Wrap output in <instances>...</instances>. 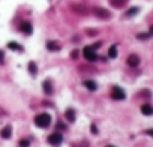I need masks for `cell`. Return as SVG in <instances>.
<instances>
[{
    "label": "cell",
    "mask_w": 153,
    "mask_h": 147,
    "mask_svg": "<svg viewBox=\"0 0 153 147\" xmlns=\"http://www.w3.org/2000/svg\"><path fill=\"white\" fill-rule=\"evenodd\" d=\"M51 123V116L44 113V114H39V116H36L35 117V125L38 128H48Z\"/></svg>",
    "instance_id": "1"
},
{
    "label": "cell",
    "mask_w": 153,
    "mask_h": 147,
    "mask_svg": "<svg viewBox=\"0 0 153 147\" xmlns=\"http://www.w3.org/2000/svg\"><path fill=\"white\" fill-rule=\"evenodd\" d=\"M83 56L89 60V62H96L98 60V56H96V53L92 47H84L83 48Z\"/></svg>",
    "instance_id": "2"
},
{
    "label": "cell",
    "mask_w": 153,
    "mask_h": 147,
    "mask_svg": "<svg viewBox=\"0 0 153 147\" xmlns=\"http://www.w3.org/2000/svg\"><path fill=\"white\" fill-rule=\"evenodd\" d=\"M111 96H113V99H116V101H123V99L126 98L123 89H120V87H117V86L113 87V90H111Z\"/></svg>",
    "instance_id": "3"
},
{
    "label": "cell",
    "mask_w": 153,
    "mask_h": 147,
    "mask_svg": "<svg viewBox=\"0 0 153 147\" xmlns=\"http://www.w3.org/2000/svg\"><path fill=\"white\" fill-rule=\"evenodd\" d=\"M62 141H63V135L60 132H54L48 137V143L53 146H59V144H62Z\"/></svg>",
    "instance_id": "4"
},
{
    "label": "cell",
    "mask_w": 153,
    "mask_h": 147,
    "mask_svg": "<svg viewBox=\"0 0 153 147\" xmlns=\"http://www.w3.org/2000/svg\"><path fill=\"white\" fill-rule=\"evenodd\" d=\"M93 14H95L96 17H99V18H110V15H111L107 9H102V8L93 9Z\"/></svg>",
    "instance_id": "5"
},
{
    "label": "cell",
    "mask_w": 153,
    "mask_h": 147,
    "mask_svg": "<svg viewBox=\"0 0 153 147\" xmlns=\"http://www.w3.org/2000/svg\"><path fill=\"white\" fill-rule=\"evenodd\" d=\"M20 29H21V32H24L25 35H30V33L33 32V27H32V24H30L29 21H24V23H21Z\"/></svg>",
    "instance_id": "6"
},
{
    "label": "cell",
    "mask_w": 153,
    "mask_h": 147,
    "mask_svg": "<svg viewBox=\"0 0 153 147\" xmlns=\"http://www.w3.org/2000/svg\"><path fill=\"white\" fill-rule=\"evenodd\" d=\"M127 65L132 66V68H135V66L140 65V57L137 54H131L129 57H127Z\"/></svg>",
    "instance_id": "7"
},
{
    "label": "cell",
    "mask_w": 153,
    "mask_h": 147,
    "mask_svg": "<svg viewBox=\"0 0 153 147\" xmlns=\"http://www.w3.org/2000/svg\"><path fill=\"white\" fill-rule=\"evenodd\" d=\"M42 89H44V92L47 93V95H53V83H51L50 80H47V81L42 83Z\"/></svg>",
    "instance_id": "8"
},
{
    "label": "cell",
    "mask_w": 153,
    "mask_h": 147,
    "mask_svg": "<svg viewBox=\"0 0 153 147\" xmlns=\"http://www.w3.org/2000/svg\"><path fill=\"white\" fill-rule=\"evenodd\" d=\"M141 113H143L144 116H152V114H153L152 105H150V104H144V105H141Z\"/></svg>",
    "instance_id": "9"
},
{
    "label": "cell",
    "mask_w": 153,
    "mask_h": 147,
    "mask_svg": "<svg viewBox=\"0 0 153 147\" xmlns=\"http://www.w3.org/2000/svg\"><path fill=\"white\" fill-rule=\"evenodd\" d=\"M84 86H86L89 90H90V92H95V90L98 89V86H96V83L93 81V80H86V81H84Z\"/></svg>",
    "instance_id": "10"
},
{
    "label": "cell",
    "mask_w": 153,
    "mask_h": 147,
    "mask_svg": "<svg viewBox=\"0 0 153 147\" xmlns=\"http://www.w3.org/2000/svg\"><path fill=\"white\" fill-rule=\"evenodd\" d=\"M11 135H12L11 128H3L2 131H0V137L2 138H11Z\"/></svg>",
    "instance_id": "11"
},
{
    "label": "cell",
    "mask_w": 153,
    "mask_h": 147,
    "mask_svg": "<svg viewBox=\"0 0 153 147\" xmlns=\"http://www.w3.org/2000/svg\"><path fill=\"white\" fill-rule=\"evenodd\" d=\"M108 57L110 59H116L117 57V47L116 45H111L108 50Z\"/></svg>",
    "instance_id": "12"
},
{
    "label": "cell",
    "mask_w": 153,
    "mask_h": 147,
    "mask_svg": "<svg viewBox=\"0 0 153 147\" xmlns=\"http://www.w3.org/2000/svg\"><path fill=\"white\" fill-rule=\"evenodd\" d=\"M65 116H66V119L69 120V122H75V111L72 108H68L66 113H65Z\"/></svg>",
    "instance_id": "13"
},
{
    "label": "cell",
    "mask_w": 153,
    "mask_h": 147,
    "mask_svg": "<svg viewBox=\"0 0 153 147\" xmlns=\"http://www.w3.org/2000/svg\"><path fill=\"white\" fill-rule=\"evenodd\" d=\"M126 2H127V0H110L111 6H114V8H122Z\"/></svg>",
    "instance_id": "14"
},
{
    "label": "cell",
    "mask_w": 153,
    "mask_h": 147,
    "mask_svg": "<svg viewBox=\"0 0 153 147\" xmlns=\"http://www.w3.org/2000/svg\"><path fill=\"white\" fill-rule=\"evenodd\" d=\"M8 48H9V50H14V51H23V47L18 45L17 42H9V44H8Z\"/></svg>",
    "instance_id": "15"
},
{
    "label": "cell",
    "mask_w": 153,
    "mask_h": 147,
    "mask_svg": "<svg viewBox=\"0 0 153 147\" xmlns=\"http://www.w3.org/2000/svg\"><path fill=\"white\" fill-rule=\"evenodd\" d=\"M47 48L50 50V51H57L60 47H59V44L57 42H54V41H51V42H48V45H47Z\"/></svg>",
    "instance_id": "16"
},
{
    "label": "cell",
    "mask_w": 153,
    "mask_h": 147,
    "mask_svg": "<svg viewBox=\"0 0 153 147\" xmlns=\"http://www.w3.org/2000/svg\"><path fill=\"white\" fill-rule=\"evenodd\" d=\"M29 72L32 75H36L38 74V71H36V63L35 62H29Z\"/></svg>",
    "instance_id": "17"
},
{
    "label": "cell",
    "mask_w": 153,
    "mask_h": 147,
    "mask_svg": "<svg viewBox=\"0 0 153 147\" xmlns=\"http://www.w3.org/2000/svg\"><path fill=\"white\" fill-rule=\"evenodd\" d=\"M135 14H138V8H131L129 11L126 12V15H127V17H134Z\"/></svg>",
    "instance_id": "18"
},
{
    "label": "cell",
    "mask_w": 153,
    "mask_h": 147,
    "mask_svg": "<svg viewBox=\"0 0 153 147\" xmlns=\"http://www.w3.org/2000/svg\"><path fill=\"white\" fill-rule=\"evenodd\" d=\"M137 38L140 39V41H146V39H149V38H150V33H140Z\"/></svg>",
    "instance_id": "19"
},
{
    "label": "cell",
    "mask_w": 153,
    "mask_h": 147,
    "mask_svg": "<svg viewBox=\"0 0 153 147\" xmlns=\"http://www.w3.org/2000/svg\"><path fill=\"white\" fill-rule=\"evenodd\" d=\"M20 146H21V147H29L30 143H29L27 140H21V141H20Z\"/></svg>",
    "instance_id": "20"
},
{
    "label": "cell",
    "mask_w": 153,
    "mask_h": 147,
    "mask_svg": "<svg viewBox=\"0 0 153 147\" xmlns=\"http://www.w3.org/2000/svg\"><path fill=\"white\" fill-rule=\"evenodd\" d=\"M101 45H102L101 42H96V44H93V45H92V48H93V50H98V48H99Z\"/></svg>",
    "instance_id": "21"
},
{
    "label": "cell",
    "mask_w": 153,
    "mask_h": 147,
    "mask_svg": "<svg viewBox=\"0 0 153 147\" xmlns=\"http://www.w3.org/2000/svg\"><path fill=\"white\" fill-rule=\"evenodd\" d=\"M90 131H92L93 134H98V128H96L95 125H92V126H90Z\"/></svg>",
    "instance_id": "22"
},
{
    "label": "cell",
    "mask_w": 153,
    "mask_h": 147,
    "mask_svg": "<svg viewBox=\"0 0 153 147\" xmlns=\"http://www.w3.org/2000/svg\"><path fill=\"white\" fill-rule=\"evenodd\" d=\"M78 54H80V51H76V50L72 51V57H74V59H76V56H78Z\"/></svg>",
    "instance_id": "23"
},
{
    "label": "cell",
    "mask_w": 153,
    "mask_h": 147,
    "mask_svg": "<svg viewBox=\"0 0 153 147\" xmlns=\"http://www.w3.org/2000/svg\"><path fill=\"white\" fill-rule=\"evenodd\" d=\"M0 62H3V51H0Z\"/></svg>",
    "instance_id": "24"
},
{
    "label": "cell",
    "mask_w": 153,
    "mask_h": 147,
    "mask_svg": "<svg viewBox=\"0 0 153 147\" xmlns=\"http://www.w3.org/2000/svg\"><path fill=\"white\" fill-rule=\"evenodd\" d=\"M107 147H114V146H107Z\"/></svg>",
    "instance_id": "25"
}]
</instances>
